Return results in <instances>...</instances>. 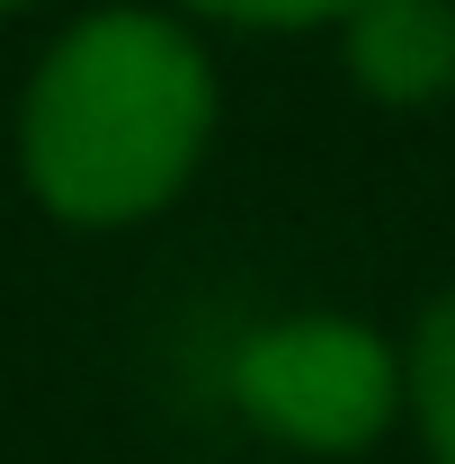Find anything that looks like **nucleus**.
Wrapping results in <instances>:
<instances>
[{"instance_id": "423d86ee", "label": "nucleus", "mask_w": 455, "mask_h": 464, "mask_svg": "<svg viewBox=\"0 0 455 464\" xmlns=\"http://www.w3.org/2000/svg\"><path fill=\"white\" fill-rule=\"evenodd\" d=\"M0 9H9V0H0Z\"/></svg>"}, {"instance_id": "f03ea898", "label": "nucleus", "mask_w": 455, "mask_h": 464, "mask_svg": "<svg viewBox=\"0 0 455 464\" xmlns=\"http://www.w3.org/2000/svg\"><path fill=\"white\" fill-rule=\"evenodd\" d=\"M232 402L286 447L357 456L402 402V357L366 322H277V331L241 340Z\"/></svg>"}, {"instance_id": "7ed1b4c3", "label": "nucleus", "mask_w": 455, "mask_h": 464, "mask_svg": "<svg viewBox=\"0 0 455 464\" xmlns=\"http://www.w3.org/2000/svg\"><path fill=\"white\" fill-rule=\"evenodd\" d=\"M348 27V72L384 108H420L455 90V0H357Z\"/></svg>"}, {"instance_id": "f257e3e1", "label": "nucleus", "mask_w": 455, "mask_h": 464, "mask_svg": "<svg viewBox=\"0 0 455 464\" xmlns=\"http://www.w3.org/2000/svg\"><path fill=\"white\" fill-rule=\"evenodd\" d=\"M215 72L161 9H99L36 63L18 108L27 188L63 224H134L197 170Z\"/></svg>"}, {"instance_id": "20e7f679", "label": "nucleus", "mask_w": 455, "mask_h": 464, "mask_svg": "<svg viewBox=\"0 0 455 464\" xmlns=\"http://www.w3.org/2000/svg\"><path fill=\"white\" fill-rule=\"evenodd\" d=\"M402 393L420 411V438L429 456L455 464V295H438L411 331V357H402Z\"/></svg>"}, {"instance_id": "39448f33", "label": "nucleus", "mask_w": 455, "mask_h": 464, "mask_svg": "<svg viewBox=\"0 0 455 464\" xmlns=\"http://www.w3.org/2000/svg\"><path fill=\"white\" fill-rule=\"evenodd\" d=\"M206 18H241V27H313V18H348L357 0H179Z\"/></svg>"}]
</instances>
